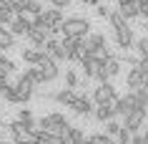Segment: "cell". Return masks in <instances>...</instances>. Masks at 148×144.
I'll return each mask as SVG.
<instances>
[{
  "instance_id": "1",
  "label": "cell",
  "mask_w": 148,
  "mask_h": 144,
  "mask_svg": "<svg viewBox=\"0 0 148 144\" xmlns=\"http://www.w3.org/2000/svg\"><path fill=\"white\" fill-rule=\"evenodd\" d=\"M60 33L63 35H73V38H86L90 33V20L80 15H70L60 23Z\"/></svg>"
},
{
  "instance_id": "2",
  "label": "cell",
  "mask_w": 148,
  "mask_h": 144,
  "mask_svg": "<svg viewBox=\"0 0 148 144\" xmlns=\"http://www.w3.org/2000/svg\"><path fill=\"white\" fill-rule=\"evenodd\" d=\"M146 111H148V109L136 106L131 114H125V124H123V127H128L133 134H136V131H140V129H143V124H146Z\"/></svg>"
},
{
  "instance_id": "3",
  "label": "cell",
  "mask_w": 148,
  "mask_h": 144,
  "mask_svg": "<svg viewBox=\"0 0 148 144\" xmlns=\"http://www.w3.org/2000/svg\"><path fill=\"white\" fill-rule=\"evenodd\" d=\"M38 66L43 68V73H45V81L58 79V73H60V68H58V61H55V58L50 56V53H45V51H43V56H40Z\"/></svg>"
},
{
  "instance_id": "4",
  "label": "cell",
  "mask_w": 148,
  "mask_h": 144,
  "mask_svg": "<svg viewBox=\"0 0 148 144\" xmlns=\"http://www.w3.org/2000/svg\"><path fill=\"white\" fill-rule=\"evenodd\" d=\"M110 99H116L113 83H110V81H101V83L95 86V91H93V101L95 104H108Z\"/></svg>"
},
{
  "instance_id": "5",
  "label": "cell",
  "mask_w": 148,
  "mask_h": 144,
  "mask_svg": "<svg viewBox=\"0 0 148 144\" xmlns=\"http://www.w3.org/2000/svg\"><path fill=\"white\" fill-rule=\"evenodd\" d=\"M45 53H50V56L60 63V61H68V53H65V46H63V40H58L55 35H50V38L45 40Z\"/></svg>"
},
{
  "instance_id": "6",
  "label": "cell",
  "mask_w": 148,
  "mask_h": 144,
  "mask_svg": "<svg viewBox=\"0 0 148 144\" xmlns=\"http://www.w3.org/2000/svg\"><path fill=\"white\" fill-rule=\"evenodd\" d=\"M116 43H118V48H123V51H128L131 46H136L133 28H128V23L121 25V28H116Z\"/></svg>"
},
{
  "instance_id": "7",
  "label": "cell",
  "mask_w": 148,
  "mask_h": 144,
  "mask_svg": "<svg viewBox=\"0 0 148 144\" xmlns=\"http://www.w3.org/2000/svg\"><path fill=\"white\" fill-rule=\"evenodd\" d=\"M15 88H18V94H20V99H23V104H25V101H30L33 91H35V83H33V81L23 73V76L15 81Z\"/></svg>"
},
{
  "instance_id": "8",
  "label": "cell",
  "mask_w": 148,
  "mask_h": 144,
  "mask_svg": "<svg viewBox=\"0 0 148 144\" xmlns=\"http://www.w3.org/2000/svg\"><path fill=\"white\" fill-rule=\"evenodd\" d=\"M138 106V99H136V91H128L125 96H121L118 99V114L121 116H125V114H131L133 109Z\"/></svg>"
},
{
  "instance_id": "9",
  "label": "cell",
  "mask_w": 148,
  "mask_h": 144,
  "mask_svg": "<svg viewBox=\"0 0 148 144\" xmlns=\"http://www.w3.org/2000/svg\"><path fill=\"white\" fill-rule=\"evenodd\" d=\"M53 99L58 101L60 106H73L75 104V99H78V94H75V88H70V86H65V88H60V91H55L53 94Z\"/></svg>"
},
{
  "instance_id": "10",
  "label": "cell",
  "mask_w": 148,
  "mask_h": 144,
  "mask_svg": "<svg viewBox=\"0 0 148 144\" xmlns=\"http://www.w3.org/2000/svg\"><path fill=\"white\" fill-rule=\"evenodd\" d=\"M125 83H128L131 91H136V88H140L143 83H146V73L140 71L138 66H133L131 71H128V76H125Z\"/></svg>"
},
{
  "instance_id": "11",
  "label": "cell",
  "mask_w": 148,
  "mask_h": 144,
  "mask_svg": "<svg viewBox=\"0 0 148 144\" xmlns=\"http://www.w3.org/2000/svg\"><path fill=\"white\" fill-rule=\"evenodd\" d=\"M93 104H95V101H90L88 96H78V99H75V104L70 106V109L78 114V116H88V114L93 111Z\"/></svg>"
},
{
  "instance_id": "12",
  "label": "cell",
  "mask_w": 148,
  "mask_h": 144,
  "mask_svg": "<svg viewBox=\"0 0 148 144\" xmlns=\"http://www.w3.org/2000/svg\"><path fill=\"white\" fill-rule=\"evenodd\" d=\"M43 18H45L53 28H58V31H60V23L65 20V18H63V10L55 8V5H53V8H48V10H43Z\"/></svg>"
},
{
  "instance_id": "13",
  "label": "cell",
  "mask_w": 148,
  "mask_h": 144,
  "mask_svg": "<svg viewBox=\"0 0 148 144\" xmlns=\"http://www.w3.org/2000/svg\"><path fill=\"white\" fill-rule=\"evenodd\" d=\"M86 43L90 46V51H93V56H95L101 48H106V35H103V33H88Z\"/></svg>"
},
{
  "instance_id": "14",
  "label": "cell",
  "mask_w": 148,
  "mask_h": 144,
  "mask_svg": "<svg viewBox=\"0 0 148 144\" xmlns=\"http://www.w3.org/2000/svg\"><path fill=\"white\" fill-rule=\"evenodd\" d=\"M121 8V13H123L128 20L131 18H138L140 15V0H131V3H123V5H118Z\"/></svg>"
},
{
  "instance_id": "15",
  "label": "cell",
  "mask_w": 148,
  "mask_h": 144,
  "mask_svg": "<svg viewBox=\"0 0 148 144\" xmlns=\"http://www.w3.org/2000/svg\"><path fill=\"white\" fill-rule=\"evenodd\" d=\"M25 76L35 83V86H40V83H45V73H43V68H40L38 63L30 66V68H25Z\"/></svg>"
},
{
  "instance_id": "16",
  "label": "cell",
  "mask_w": 148,
  "mask_h": 144,
  "mask_svg": "<svg viewBox=\"0 0 148 144\" xmlns=\"http://www.w3.org/2000/svg\"><path fill=\"white\" fill-rule=\"evenodd\" d=\"M20 56H23V61L25 63H30V66H35L40 61V56H43V51H40V48H23V53H20Z\"/></svg>"
},
{
  "instance_id": "17",
  "label": "cell",
  "mask_w": 148,
  "mask_h": 144,
  "mask_svg": "<svg viewBox=\"0 0 148 144\" xmlns=\"http://www.w3.org/2000/svg\"><path fill=\"white\" fill-rule=\"evenodd\" d=\"M68 144H86V134L80 127H70L68 129Z\"/></svg>"
},
{
  "instance_id": "18",
  "label": "cell",
  "mask_w": 148,
  "mask_h": 144,
  "mask_svg": "<svg viewBox=\"0 0 148 144\" xmlns=\"http://www.w3.org/2000/svg\"><path fill=\"white\" fill-rule=\"evenodd\" d=\"M43 0H25V10L23 13H28V15H40L43 13Z\"/></svg>"
},
{
  "instance_id": "19",
  "label": "cell",
  "mask_w": 148,
  "mask_h": 144,
  "mask_svg": "<svg viewBox=\"0 0 148 144\" xmlns=\"http://www.w3.org/2000/svg\"><path fill=\"white\" fill-rule=\"evenodd\" d=\"M86 144H113V136L106 134V131H103V134H90L86 139Z\"/></svg>"
},
{
  "instance_id": "20",
  "label": "cell",
  "mask_w": 148,
  "mask_h": 144,
  "mask_svg": "<svg viewBox=\"0 0 148 144\" xmlns=\"http://www.w3.org/2000/svg\"><path fill=\"white\" fill-rule=\"evenodd\" d=\"M108 20H110V25H113V28H121V25H125V23H128V18H125L123 13H121V8H118V10H113Z\"/></svg>"
},
{
  "instance_id": "21",
  "label": "cell",
  "mask_w": 148,
  "mask_h": 144,
  "mask_svg": "<svg viewBox=\"0 0 148 144\" xmlns=\"http://www.w3.org/2000/svg\"><path fill=\"white\" fill-rule=\"evenodd\" d=\"M106 73H108V79L118 76V73H121V61H116V58H110L108 63H106Z\"/></svg>"
},
{
  "instance_id": "22",
  "label": "cell",
  "mask_w": 148,
  "mask_h": 144,
  "mask_svg": "<svg viewBox=\"0 0 148 144\" xmlns=\"http://www.w3.org/2000/svg\"><path fill=\"white\" fill-rule=\"evenodd\" d=\"M65 86H70V88H78V86H80L78 73L73 71V68H68V71H65Z\"/></svg>"
},
{
  "instance_id": "23",
  "label": "cell",
  "mask_w": 148,
  "mask_h": 144,
  "mask_svg": "<svg viewBox=\"0 0 148 144\" xmlns=\"http://www.w3.org/2000/svg\"><path fill=\"white\" fill-rule=\"evenodd\" d=\"M136 99H138V106H143V109H148V88H146V86L136 88Z\"/></svg>"
},
{
  "instance_id": "24",
  "label": "cell",
  "mask_w": 148,
  "mask_h": 144,
  "mask_svg": "<svg viewBox=\"0 0 148 144\" xmlns=\"http://www.w3.org/2000/svg\"><path fill=\"white\" fill-rule=\"evenodd\" d=\"M13 20H15V13H13L10 8H3V10H0V25H10Z\"/></svg>"
},
{
  "instance_id": "25",
  "label": "cell",
  "mask_w": 148,
  "mask_h": 144,
  "mask_svg": "<svg viewBox=\"0 0 148 144\" xmlns=\"http://www.w3.org/2000/svg\"><path fill=\"white\" fill-rule=\"evenodd\" d=\"M131 139H133V131L128 127H121V131H118V142H121V144H131Z\"/></svg>"
},
{
  "instance_id": "26",
  "label": "cell",
  "mask_w": 148,
  "mask_h": 144,
  "mask_svg": "<svg viewBox=\"0 0 148 144\" xmlns=\"http://www.w3.org/2000/svg\"><path fill=\"white\" fill-rule=\"evenodd\" d=\"M136 51H138V56H148V35L136 40Z\"/></svg>"
},
{
  "instance_id": "27",
  "label": "cell",
  "mask_w": 148,
  "mask_h": 144,
  "mask_svg": "<svg viewBox=\"0 0 148 144\" xmlns=\"http://www.w3.org/2000/svg\"><path fill=\"white\" fill-rule=\"evenodd\" d=\"M118 131H121V124L118 121H106V134H110V136H118Z\"/></svg>"
},
{
  "instance_id": "28",
  "label": "cell",
  "mask_w": 148,
  "mask_h": 144,
  "mask_svg": "<svg viewBox=\"0 0 148 144\" xmlns=\"http://www.w3.org/2000/svg\"><path fill=\"white\" fill-rule=\"evenodd\" d=\"M0 66H3V68H5L8 73H13V71H15V63H13L10 58H5V56H0Z\"/></svg>"
},
{
  "instance_id": "29",
  "label": "cell",
  "mask_w": 148,
  "mask_h": 144,
  "mask_svg": "<svg viewBox=\"0 0 148 144\" xmlns=\"http://www.w3.org/2000/svg\"><path fill=\"white\" fill-rule=\"evenodd\" d=\"M95 10H98V15H101V18H110V13H113V10H110L108 5H103V3H101V5H95Z\"/></svg>"
},
{
  "instance_id": "30",
  "label": "cell",
  "mask_w": 148,
  "mask_h": 144,
  "mask_svg": "<svg viewBox=\"0 0 148 144\" xmlns=\"http://www.w3.org/2000/svg\"><path fill=\"white\" fill-rule=\"evenodd\" d=\"M50 5H55V8H68V5H70V0H50Z\"/></svg>"
},
{
  "instance_id": "31",
  "label": "cell",
  "mask_w": 148,
  "mask_h": 144,
  "mask_svg": "<svg viewBox=\"0 0 148 144\" xmlns=\"http://www.w3.org/2000/svg\"><path fill=\"white\" fill-rule=\"evenodd\" d=\"M123 3H131V0H118V5H123Z\"/></svg>"
},
{
  "instance_id": "32",
  "label": "cell",
  "mask_w": 148,
  "mask_h": 144,
  "mask_svg": "<svg viewBox=\"0 0 148 144\" xmlns=\"http://www.w3.org/2000/svg\"><path fill=\"white\" fill-rule=\"evenodd\" d=\"M143 86H146V88H148V76H146V83H143Z\"/></svg>"
},
{
  "instance_id": "33",
  "label": "cell",
  "mask_w": 148,
  "mask_h": 144,
  "mask_svg": "<svg viewBox=\"0 0 148 144\" xmlns=\"http://www.w3.org/2000/svg\"><path fill=\"white\" fill-rule=\"evenodd\" d=\"M80 3H83V5H86V3H88V0H80Z\"/></svg>"
},
{
  "instance_id": "34",
  "label": "cell",
  "mask_w": 148,
  "mask_h": 144,
  "mask_svg": "<svg viewBox=\"0 0 148 144\" xmlns=\"http://www.w3.org/2000/svg\"><path fill=\"white\" fill-rule=\"evenodd\" d=\"M146 134H148V124H146Z\"/></svg>"
},
{
  "instance_id": "35",
  "label": "cell",
  "mask_w": 148,
  "mask_h": 144,
  "mask_svg": "<svg viewBox=\"0 0 148 144\" xmlns=\"http://www.w3.org/2000/svg\"><path fill=\"white\" fill-rule=\"evenodd\" d=\"M146 28H148V18H146Z\"/></svg>"
},
{
  "instance_id": "36",
  "label": "cell",
  "mask_w": 148,
  "mask_h": 144,
  "mask_svg": "<svg viewBox=\"0 0 148 144\" xmlns=\"http://www.w3.org/2000/svg\"><path fill=\"white\" fill-rule=\"evenodd\" d=\"M113 144H121V142H113Z\"/></svg>"
}]
</instances>
